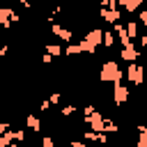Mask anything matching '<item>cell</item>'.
Wrapping results in <instances>:
<instances>
[{
  "label": "cell",
  "mask_w": 147,
  "mask_h": 147,
  "mask_svg": "<svg viewBox=\"0 0 147 147\" xmlns=\"http://www.w3.org/2000/svg\"><path fill=\"white\" fill-rule=\"evenodd\" d=\"M122 78V71H119V67L115 64V62H106L103 67H101V80H113V83H117Z\"/></svg>",
  "instance_id": "1"
},
{
  "label": "cell",
  "mask_w": 147,
  "mask_h": 147,
  "mask_svg": "<svg viewBox=\"0 0 147 147\" xmlns=\"http://www.w3.org/2000/svg\"><path fill=\"white\" fill-rule=\"evenodd\" d=\"M28 126H32L34 131H39V119H37L34 115H30V117H28Z\"/></svg>",
  "instance_id": "5"
},
{
  "label": "cell",
  "mask_w": 147,
  "mask_h": 147,
  "mask_svg": "<svg viewBox=\"0 0 147 147\" xmlns=\"http://www.w3.org/2000/svg\"><path fill=\"white\" fill-rule=\"evenodd\" d=\"M126 96H129V90H126V87H122V85H117V87H115V94H113L115 103H122V101H126Z\"/></svg>",
  "instance_id": "3"
},
{
  "label": "cell",
  "mask_w": 147,
  "mask_h": 147,
  "mask_svg": "<svg viewBox=\"0 0 147 147\" xmlns=\"http://www.w3.org/2000/svg\"><path fill=\"white\" fill-rule=\"evenodd\" d=\"M126 76H129V80H133V83H140V80H142V69L133 64V67H129Z\"/></svg>",
  "instance_id": "2"
},
{
  "label": "cell",
  "mask_w": 147,
  "mask_h": 147,
  "mask_svg": "<svg viewBox=\"0 0 147 147\" xmlns=\"http://www.w3.org/2000/svg\"><path fill=\"white\" fill-rule=\"evenodd\" d=\"M136 55H138V53H136V48H133V46H126V48L122 51V57H124V60H131V62H133V60H136Z\"/></svg>",
  "instance_id": "4"
},
{
  "label": "cell",
  "mask_w": 147,
  "mask_h": 147,
  "mask_svg": "<svg viewBox=\"0 0 147 147\" xmlns=\"http://www.w3.org/2000/svg\"><path fill=\"white\" fill-rule=\"evenodd\" d=\"M5 129H7V124H0V133H2V131H5Z\"/></svg>",
  "instance_id": "6"
}]
</instances>
